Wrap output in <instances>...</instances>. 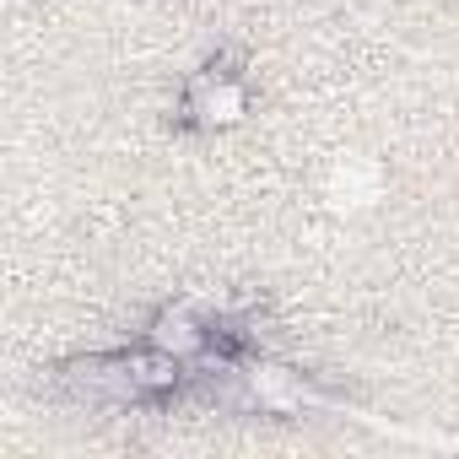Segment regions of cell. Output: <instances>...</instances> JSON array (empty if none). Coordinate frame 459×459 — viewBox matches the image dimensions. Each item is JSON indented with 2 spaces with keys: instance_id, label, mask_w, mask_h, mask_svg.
I'll return each instance as SVG.
<instances>
[{
  "instance_id": "1",
  "label": "cell",
  "mask_w": 459,
  "mask_h": 459,
  "mask_svg": "<svg viewBox=\"0 0 459 459\" xmlns=\"http://www.w3.org/2000/svg\"><path fill=\"white\" fill-rule=\"evenodd\" d=\"M205 341H211V330L195 319V303H178V308H173V314H162V319H157V330H152V346H162V351H173V357L205 351Z\"/></svg>"
},
{
  "instance_id": "2",
  "label": "cell",
  "mask_w": 459,
  "mask_h": 459,
  "mask_svg": "<svg viewBox=\"0 0 459 459\" xmlns=\"http://www.w3.org/2000/svg\"><path fill=\"white\" fill-rule=\"evenodd\" d=\"M189 103H195V114H205L211 125H233V119L249 108V98H244L238 82H200Z\"/></svg>"
}]
</instances>
